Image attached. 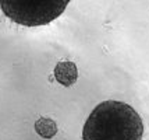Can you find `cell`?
<instances>
[{
	"instance_id": "1",
	"label": "cell",
	"mask_w": 149,
	"mask_h": 140,
	"mask_svg": "<svg viewBox=\"0 0 149 140\" xmlns=\"http://www.w3.org/2000/svg\"><path fill=\"white\" fill-rule=\"evenodd\" d=\"M143 123L134 108L121 101L100 102L85 122L82 140H142Z\"/></svg>"
},
{
	"instance_id": "3",
	"label": "cell",
	"mask_w": 149,
	"mask_h": 140,
	"mask_svg": "<svg viewBox=\"0 0 149 140\" xmlns=\"http://www.w3.org/2000/svg\"><path fill=\"white\" fill-rule=\"evenodd\" d=\"M56 80L65 87L72 86L78 79V69L72 62H58L54 67Z\"/></svg>"
},
{
	"instance_id": "2",
	"label": "cell",
	"mask_w": 149,
	"mask_h": 140,
	"mask_svg": "<svg viewBox=\"0 0 149 140\" xmlns=\"http://www.w3.org/2000/svg\"><path fill=\"white\" fill-rule=\"evenodd\" d=\"M68 1H10L1 0L0 7L8 18H11L19 25L38 27L46 25L56 20L64 11Z\"/></svg>"
},
{
	"instance_id": "4",
	"label": "cell",
	"mask_w": 149,
	"mask_h": 140,
	"mask_svg": "<svg viewBox=\"0 0 149 140\" xmlns=\"http://www.w3.org/2000/svg\"><path fill=\"white\" fill-rule=\"evenodd\" d=\"M35 130L36 133L43 139H52L57 133V125L56 122L49 118H39L35 122Z\"/></svg>"
}]
</instances>
